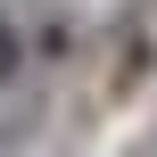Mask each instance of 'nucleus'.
Masks as SVG:
<instances>
[{
  "label": "nucleus",
  "mask_w": 157,
  "mask_h": 157,
  "mask_svg": "<svg viewBox=\"0 0 157 157\" xmlns=\"http://www.w3.org/2000/svg\"><path fill=\"white\" fill-rule=\"evenodd\" d=\"M149 66H157V41L141 33V25H116V66H108V91L124 99V91H141L149 83Z\"/></svg>",
  "instance_id": "f257e3e1"
},
{
  "label": "nucleus",
  "mask_w": 157,
  "mask_h": 157,
  "mask_svg": "<svg viewBox=\"0 0 157 157\" xmlns=\"http://www.w3.org/2000/svg\"><path fill=\"white\" fill-rule=\"evenodd\" d=\"M17 75H25V33H17V25L0 17V91H8Z\"/></svg>",
  "instance_id": "f03ea898"
},
{
  "label": "nucleus",
  "mask_w": 157,
  "mask_h": 157,
  "mask_svg": "<svg viewBox=\"0 0 157 157\" xmlns=\"http://www.w3.org/2000/svg\"><path fill=\"white\" fill-rule=\"evenodd\" d=\"M124 157H157V149H124Z\"/></svg>",
  "instance_id": "7ed1b4c3"
}]
</instances>
